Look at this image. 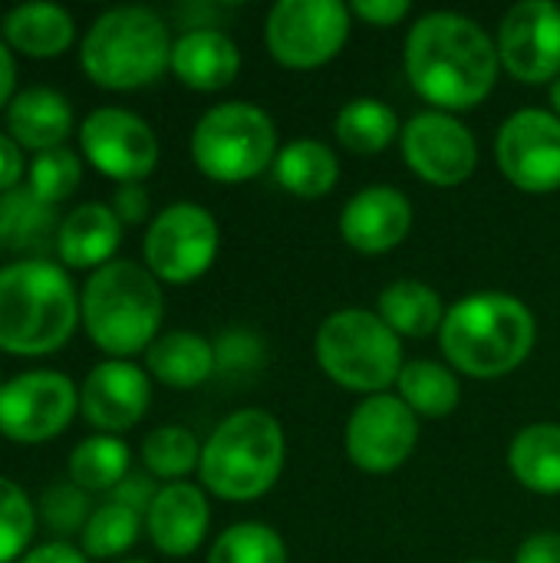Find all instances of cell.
I'll return each mask as SVG.
<instances>
[{
	"mask_svg": "<svg viewBox=\"0 0 560 563\" xmlns=\"http://www.w3.org/2000/svg\"><path fill=\"white\" fill-rule=\"evenodd\" d=\"M36 505L33 498L10 478L0 475V563H20L30 551L36 531Z\"/></svg>",
	"mask_w": 560,
	"mask_h": 563,
	"instance_id": "cell-35",
	"label": "cell"
},
{
	"mask_svg": "<svg viewBox=\"0 0 560 563\" xmlns=\"http://www.w3.org/2000/svg\"><path fill=\"white\" fill-rule=\"evenodd\" d=\"M208 525H211L208 498L191 482L162 485L152 508H149V515H145L149 541L165 558L195 554L201 548V541L208 538Z\"/></svg>",
	"mask_w": 560,
	"mask_h": 563,
	"instance_id": "cell-19",
	"label": "cell"
},
{
	"mask_svg": "<svg viewBox=\"0 0 560 563\" xmlns=\"http://www.w3.org/2000/svg\"><path fill=\"white\" fill-rule=\"evenodd\" d=\"M512 475L535 495H560V426L535 422L508 449Z\"/></svg>",
	"mask_w": 560,
	"mask_h": 563,
	"instance_id": "cell-28",
	"label": "cell"
},
{
	"mask_svg": "<svg viewBox=\"0 0 560 563\" xmlns=\"http://www.w3.org/2000/svg\"><path fill=\"white\" fill-rule=\"evenodd\" d=\"M155 495H158V488H155V478H152L149 472H129V475L109 492V501L125 505V508H132V511H139V515L145 518L149 508H152V501H155Z\"/></svg>",
	"mask_w": 560,
	"mask_h": 563,
	"instance_id": "cell-39",
	"label": "cell"
},
{
	"mask_svg": "<svg viewBox=\"0 0 560 563\" xmlns=\"http://www.w3.org/2000/svg\"><path fill=\"white\" fill-rule=\"evenodd\" d=\"M162 313L165 297L155 274L125 257L92 271L79 294V323L109 360L145 353L158 340Z\"/></svg>",
	"mask_w": 560,
	"mask_h": 563,
	"instance_id": "cell-4",
	"label": "cell"
},
{
	"mask_svg": "<svg viewBox=\"0 0 560 563\" xmlns=\"http://www.w3.org/2000/svg\"><path fill=\"white\" fill-rule=\"evenodd\" d=\"M83 158L106 178L129 185L142 181L158 165V139L152 125L119 106L92 109L79 125Z\"/></svg>",
	"mask_w": 560,
	"mask_h": 563,
	"instance_id": "cell-12",
	"label": "cell"
},
{
	"mask_svg": "<svg viewBox=\"0 0 560 563\" xmlns=\"http://www.w3.org/2000/svg\"><path fill=\"white\" fill-rule=\"evenodd\" d=\"M274 178L297 198H323L340 181V158L317 139H297L274 158Z\"/></svg>",
	"mask_w": 560,
	"mask_h": 563,
	"instance_id": "cell-26",
	"label": "cell"
},
{
	"mask_svg": "<svg viewBox=\"0 0 560 563\" xmlns=\"http://www.w3.org/2000/svg\"><path fill=\"white\" fill-rule=\"evenodd\" d=\"M413 205L399 188L370 185L356 191L340 214V238L360 254H386L409 238Z\"/></svg>",
	"mask_w": 560,
	"mask_h": 563,
	"instance_id": "cell-18",
	"label": "cell"
},
{
	"mask_svg": "<svg viewBox=\"0 0 560 563\" xmlns=\"http://www.w3.org/2000/svg\"><path fill=\"white\" fill-rule=\"evenodd\" d=\"M551 106H554V115L560 119V76L554 79V86H551Z\"/></svg>",
	"mask_w": 560,
	"mask_h": 563,
	"instance_id": "cell-46",
	"label": "cell"
},
{
	"mask_svg": "<svg viewBox=\"0 0 560 563\" xmlns=\"http://www.w3.org/2000/svg\"><path fill=\"white\" fill-rule=\"evenodd\" d=\"M376 313L386 320V327L396 336L422 340L442 330L446 320V303L439 290H432L422 280H396L380 294Z\"/></svg>",
	"mask_w": 560,
	"mask_h": 563,
	"instance_id": "cell-27",
	"label": "cell"
},
{
	"mask_svg": "<svg viewBox=\"0 0 560 563\" xmlns=\"http://www.w3.org/2000/svg\"><path fill=\"white\" fill-rule=\"evenodd\" d=\"M350 40V7L340 0H281L264 23L271 56L287 69H317Z\"/></svg>",
	"mask_w": 560,
	"mask_h": 563,
	"instance_id": "cell-9",
	"label": "cell"
},
{
	"mask_svg": "<svg viewBox=\"0 0 560 563\" xmlns=\"http://www.w3.org/2000/svg\"><path fill=\"white\" fill-rule=\"evenodd\" d=\"M20 563H89V558L83 554V548H73L69 541H46L30 548Z\"/></svg>",
	"mask_w": 560,
	"mask_h": 563,
	"instance_id": "cell-44",
	"label": "cell"
},
{
	"mask_svg": "<svg viewBox=\"0 0 560 563\" xmlns=\"http://www.w3.org/2000/svg\"><path fill=\"white\" fill-rule=\"evenodd\" d=\"M119 563H152V561H142V558H125V561Z\"/></svg>",
	"mask_w": 560,
	"mask_h": 563,
	"instance_id": "cell-47",
	"label": "cell"
},
{
	"mask_svg": "<svg viewBox=\"0 0 560 563\" xmlns=\"http://www.w3.org/2000/svg\"><path fill=\"white\" fill-rule=\"evenodd\" d=\"M17 96V59L13 49L0 36V109H7Z\"/></svg>",
	"mask_w": 560,
	"mask_h": 563,
	"instance_id": "cell-45",
	"label": "cell"
},
{
	"mask_svg": "<svg viewBox=\"0 0 560 563\" xmlns=\"http://www.w3.org/2000/svg\"><path fill=\"white\" fill-rule=\"evenodd\" d=\"M122 244V221L102 201H86L73 208L56 238V257L66 271H99L116 261Z\"/></svg>",
	"mask_w": 560,
	"mask_h": 563,
	"instance_id": "cell-21",
	"label": "cell"
},
{
	"mask_svg": "<svg viewBox=\"0 0 560 563\" xmlns=\"http://www.w3.org/2000/svg\"><path fill=\"white\" fill-rule=\"evenodd\" d=\"M475 563H488V561H475Z\"/></svg>",
	"mask_w": 560,
	"mask_h": 563,
	"instance_id": "cell-48",
	"label": "cell"
},
{
	"mask_svg": "<svg viewBox=\"0 0 560 563\" xmlns=\"http://www.w3.org/2000/svg\"><path fill=\"white\" fill-rule=\"evenodd\" d=\"M208 563H287V544L271 525L241 521L215 538Z\"/></svg>",
	"mask_w": 560,
	"mask_h": 563,
	"instance_id": "cell-34",
	"label": "cell"
},
{
	"mask_svg": "<svg viewBox=\"0 0 560 563\" xmlns=\"http://www.w3.org/2000/svg\"><path fill=\"white\" fill-rule=\"evenodd\" d=\"M403 158L432 188H455L472 178L479 145L465 122L449 112L429 109L403 125Z\"/></svg>",
	"mask_w": 560,
	"mask_h": 563,
	"instance_id": "cell-15",
	"label": "cell"
},
{
	"mask_svg": "<svg viewBox=\"0 0 560 563\" xmlns=\"http://www.w3.org/2000/svg\"><path fill=\"white\" fill-rule=\"evenodd\" d=\"M172 73L195 92H218L238 79L241 49L218 26H191L172 46Z\"/></svg>",
	"mask_w": 560,
	"mask_h": 563,
	"instance_id": "cell-20",
	"label": "cell"
},
{
	"mask_svg": "<svg viewBox=\"0 0 560 563\" xmlns=\"http://www.w3.org/2000/svg\"><path fill=\"white\" fill-rule=\"evenodd\" d=\"M264 360V346L261 336H254L251 330H228L215 340V376H241V373H254Z\"/></svg>",
	"mask_w": 560,
	"mask_h": 563,
	"instance_id": "cell-38",
	"label": "cell"
},
{
	"mask_svg": "<svg viewBox=\"0 0 560 563\" xmlns=\"http://www.w3.org/2000/svg\"><path fill=\"white\" fill-rule=\"evenodd\" d=\"M92 505H89V495L83 488H76L73 482H56L50 485L43 495H40V505H36V515L40 521L46 525V531L56 538V541H66L73 534H83L86 521L92 518Z\"/></svg>",
	"mask_w": 560,
	"mask_h": 563,
	"instance_id": "cell-37",
	"label": "cell"
},
{
	"mask_svg": "<svg viewBox=\"0 0 560 563\" xmlns=\"http://www.w3.org/2000/svg\"><path fill=\"white\" fill-rule=\"evenodd\" d=\"M535 313L512 294H472L446 310L439 346L449 366L472 379H502L535 350Z\"/></svg>",
	"mask_w": 560,
	"mask_h": 563,
	"instance_id": "cell-2",
	"label": "cell"
},
{
	"mask_svg": "<svg viewBox=\"0 0 560 563\" xmlns=\"http://www.w3.org/2000/svg\"><path fill=\"white\" fill-rule=\"evenodd\" d=\"M79 409V389L66 373L26 369L0 386V435L20 445H40L69 429Z\"/></svg>",
	"mask_w": 560,
	"mask_h": 563,
	"instance_id": "cell-11",
	"label": "cell"
},
{
	"mask_svg": "<svg viewBox=\"0 0 560 563\" xmlns=\"http://www.w3.org/2000/svg\"><path fill=\"white\" fill-rule=\"evenodd\" d=\"M145 518L125 505H116V501H102L92 518L86 521L79 541H83V554L89 561H112V558H122L135 541H139V531H142Z\"/></svg>",
	"mask_w": 560,
	"mask_h": 563,
	"instance_id": "cell-33",
	"label": "cell"
},
{
	"mask_svg": "<svg viewBox=\"0 0 560 563\" xmlns=\"http://www.w3.org/2000/svg\"><path fill=\"white\" fill-rule=\"evenodd\" d=\"M277 158L274 119L254 102H221L211 106L191 129V162L198 172L218 185H241Z\"/></svg>",
	"mask_w": 560,
	"mask_h": 563,
	"instance_id": "cell-8",
	"label": "cell"
},
{
	"mask_svg": "<svg viewBox=\"0 0 560 563\" xmlns=\"http://www.w3.org/2000/svg\"><path fill=\"white\" fill-rule=\"evenodd\" d=\"M109 208L116 211V218L122 224H142L149 218V211H152V198H149L142 181H129V185H119L112 191Z\"/></svg>",
	"mask_w": 560,
	"mask_h": 563,
	"instance_id": "cell-40",
	"label": "cell"
},
{
	"mask_svg": "<svg viewBox=\"0 0 560 563\" xmlns=\"http://www.w3.org/2000/svg\"><path fill=\"white\" fill-rule=\"evenodd\" d=\"M172 30L149 7H112L99 13L83 43L79 66L99 89L129 92L152 86L172 69Z\"/></svg>",
	"mask_w": 560,
	"mask_h": 563,
	"instance_id": "cell-5",
	"label": "cell"
},
{
	"mask_svg": "<svg viewBox=\"0 0 560 563\" xmlns=\"http://www.w3.org/2000/svg\"><path fill=\"white\" fill-rule=\"evenodd\" d=\"M0 386H3V383H0Z\"/></svg>",
	"mask_w": 560,
	"mask_h": 563,
	"instance_id": "cell-49",
	"label": "cell"
},
{
	"mask_svg": "<svg viewBox=\"0 0 560 563\" xmlns=\"http://www.w3.org/2000/svg\"><path fill=\"white\" fill-rule=\"evenodd\" d=\"M3 43L30 59H56L76 40V20L56 3H20L3 10Z\"/></svg>",
	"mask_w": 560,
	"mask_h": 563,
	"instance_id": "cell-24",
	"label": "cell"
},
{
	"mask_svg": "<svg viewBox=\"0 0 560 563\" xmlns=\"http://www.w3.org/2000/svg\"><path fill=\"white\" fill-rule=\"evenodd\" d=\"M26 178H30L26 181L30 191L36 198H43L46 205L56 208L59 201H66L79 188V181H83V162L66 145L63 148H50V152L33 155V162L26 168Z\"/></svg>",
	"mask_w": 560,
	"mask_h": 563,
	"instance_id": "cell-36",
	"label": "cell"
},
{
	"mask_svg": "<svg viewBox=\"0 0 560 563\" xmlns=\"http://www.w3.org/2000/svg\"><path fill=\"white\" fill-rule=\"evenodd\" d=\"M498 172L525 195L560 191V119L548 109L508 115L495 135Z\"/></svg>",
	"mask_w": 560,
	"mask_h": 563,
	"instance_id": "cell-14",
	"label": "cell"
},
{
	"mask_svg": "<svg viewBox=\"0 0 560 563\" xmlns=\"http://www.w3.org/2000/svg\"><path fill=\"white\" fill-rule=\"evenodd\" d=\"M399 399L419 416V419H446L449 412H455L459 399H462V386L459 376L452 373V366L436 363V360H413L403 366L399 379Z\"/></svg>",
	"mask_w": 560,
	"mask_h": 563,
	"instance_id": "cell-30",
	"label": "cell"
},
{
	"mask_svg": "<svg viewBox=\"0 0 560 563\" xmlns=\"http://www.w3.org/2000/svg\"><path fill=\"white\" fill-rule=\"evenodd\" d=\"M142 465L165 485L185 482L201 465V442L185 426H158L142 439Z\"/></svg>",
	"mask_w": 560,
	"mask_h": 563,
	"instance_id": "cell-32",
	"label": "cell"
},
{
	"mask_svg": "<svg viewBox=\"0 0 560 563\" xmlns=\"http://www.w3.org/2000/svg\"><path fill=\"white\" fill-rule=\"evenodd\" d=\"M145 369L152 379H158L168 389H198L218 373L215 343L188 330L162 333L145 350Z\"/></svg>",
	"mask_w": 560,
	"mask_h": 563,
	"instance_id": "cell-25",
	"label": "cell"
},
{
	"mask_svg": "<svg viewBox=\"0 0 560 563\" xmlns=\"http://www.w3.org/2000/svg\"><path fill=\"white\" fill-rule=\"evenodd\" d=\"M73 132V106L53 86H26L7 106V135L30 152L63 148Z\"/></svg>",
	"mask_w": 560,
	"mask_h": 563,
	"instance_id": "cell-23",
	"label": "cell"
},
{
	"mask_svg": "<svg viewBox=\"0 0 560 563\" xmlns=\"http://www.w3.org/2000/svg\"><path fill=\"white\" fill-rule=\"evenodd\" d=\"M409 0H353L350 16H360L373 26H396L409 16Z\"/></svg>",
	"mask_w": 560,
	"mask_h": 563,
	"instance_id": "cell-41",
	"label": "cell"
},
{
	"mask_svg": "<svg viewBox=\"0 0 560 563\" xmlns=\"http://www.w3.org/2000/svg\"><path fill=\"white\" fill-rule=\"evenodd\" d=\"M287 459L281 422L264 409H238L201 445V485L221 501H257L267 495Z\"/></svg>",
	"mask_w": 560,
	"mask_h": 563,
	"instance_id": "cell-6",
	"label": "cell"
},
{
	"mask_svg": "<svg viewBox=\"0 0 560 563\" xmlns=\"http://www.w3.org/2000/svg\"><path fill=\"white\" fill-rule=\"evenodd\" d=\"M152 406V379L129 360H106L92 366L79 386V412L99 435H122L135 429Z\"/></svg>",
	"mask_w": 560,
	"mask_h": 563,
	"instance_id": "cell-17",
	"label": "cell"
},
{
	"mask_svg": "<svg viewBox=\"0 0 560 563\" xmlns=\"http://www.w3.org/2000/svg\"><path fill=\"white\" fill-rule=\"evenodd\" d=\"M350 462L366 475H389L419 445V416L393 393L366 396L343 432Z\"/></svg>",
	"mask_w": 560,
	"mask_h": 563,
	"instance_id": "cell-13",
	"label": "cell"
},
{
	"mask_svg": "<svg viewBox=\"0 0 560 563\" xmlns=\"http://www.w3.org/2000/svg\"><path fill=\"white\" fill-rule=\"evenodd\" d=\"M59 211L36 198L30 185L0 195V251L20 254V261H50L59 238Z\"/></svg>",
	"mask_w": 560,
	"mask_h": 563,
	"instance_id": "cell-22",
	"label": "cell"
},
{
	"mask_svg": "<svg viewBox=\"0 0 560 563\" xmlns=\"http://www.w3.org/2000/svg\"><path fill=\"white\" fill-rule=\"evenodd\" d=\"M23 172H26V165H23V148H20L7 132H0V195L20 188Z\"/></svg>",
	"mask_w": 560,
	"mask_h": 563,
	"instance_id": "cell-42",
	"label": "cell"
},
{
	"mask_svg": "<svg viewBox=\"0 0 560 563\" xmlns=\"http://www.w3.org/2000/svg\"><path fill=\"white\" fill-rule=\"evenodd\" d=\"M79 327V294L69 271L53 261H13L0 267V353L50 356Z\"/></svg>",
	"mask_w": 560,
	"mask_h": 563,
	"instance_id": "cell-3",
	"label": "cell"
},
{
	"mask_svg": "<svg viewBox=\"0 0 560 563\" xmlns=\"http://www.w3.org/2000/svg\"><path fill=\"white\" fill-rule=\"evenodd\" d=\"M333 135L353 155H380L403 135V129L399 115L383 99L360 96L337 112Z\"/></svg>",
	"mask_w": 560,
	"mask_h": 563,
	"instance_id": "cell-29",
	"label": "cell"
},
{
	"mask_svg": "<svg viewBox=\"0 0 560 563\" xmlns=\"http://www.w3.org/2000/svg\"><path fill=\"white\" fill-rule=\"evenodd\" d=\"M498 69L495 40L462 13H426L406 36V76L439 112L455 115L482 106L498 82Z\"/></svg>",
	"mask_w": 560,
	"mask_h": 563,
	"instance_id": "cell-1",
	"label": "cell"
},
{
	"mask_svg": "<svg viewBox=\"0 0 560 563\" xmlns=\"http://www.w3.org/2000/svg\"><path fill=\"white\" fill-rule=\"evenodd\" d=\"M218 244L221 231L215 214L195 201H175L152 218L142 241V254L155 280L191 284L211 271Z\"/></svg>",
	"mask_w": 560,
	"mask_h": 563,
	"instance_id": "cell-10",
	"label": "cell"
},
{
	"mask_svg": "<svg viewBox=\"0 0 560 563\" xmlns=\"http://www.w3.org/2000/svg\"><path fill=\"white\" fill-rule=\"evenodd\" d=\"M69 482L86 495L112 492L132 472V452L119 435H89L69 452Z\"/></svg>",
	"mask_w": 560,
	"mask_h": 563,
	"instance_id": "cell-31",
	"label": "cell"
},
{
	"mask_svg": "<svg viewBox=\"0 0 560 563\" xmlns=\"http://www.w3.org/2000/svg\"><path fill=\"white\" fill-rule=\"evenodd\" d=\"M498 59L528 86L560 76V7L551 0H521L498 23Z\"/></svg>",
	"mask_w": 560,
	"mask_h": 563,
	"instance_id": "cell-16",
	"label": "cell"
},
{
	"mask_svg": "<svg viewBox=\"0 0 560 563\" xmlns=\"http://www.w3.org/2000/svg\"><path fill=\"white\" fill-rule=\"evenodd\" d=\"M515 563H560V534L558 531H541V534H531L518 554Z\"/></svg>",
	"mask_w": 560,
	"mask_h": 563,
	"instance_id": "cell-43",
	"label": "cell"
},
{
	"mask_svg": "<svg viewBox=\"0 0 560 563\" xmlns=\"http://www.w3.org/2000/svg\"><path fill=\"white\" fill-rule=\"evenodd\" d=\"M320 369L343 389L380 396L403 373V343L386 320L363 307L330 313L314 340Z\"/></svg>",
	"mask_w": 560,
	"mask_h": 563,
	"instance_id": "cell-7",
	"label": "cell"
}]
</instances>
